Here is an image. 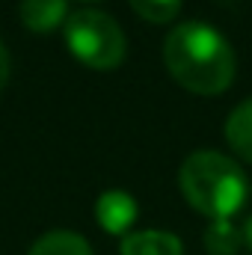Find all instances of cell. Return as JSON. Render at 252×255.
<instances>
[{"mask_svg":"<svg viewBox=\"0 0 252 255\" xmlns=\"http://www.w3.org/2000/svg\"><path fill=\"white\" fill-rule=\"evenodd\" d=\"M169 74L196 95H217L235 80V51L220 30L202 21L178 24L163 42Z\"/></svg>","mask_w":252,"mask_h":255,"instance_id":"obj_1","label":"cell"},{"mask_svg":"<svg viewBox=\"0 0 252 255\" xmlns=\"http://www.w3.org/2000/svg\"><path fill=\"white\" fill-rule=\"evenodd\" d=\"M178 184L190 205L211 220H232L250 193L244 169L232 157L211 148L187 154L178 169Z\"/></svg>","mask_w":252,"mask_h":255,"instance_id":"obj_2","label":"cell"},{"mask_svg":"<svg viewBox=\"0 0 252 255\" xmlns=\"http://www.w3.org/2000/svg\"><path fill=\"white\" fill-rule=\"evenodd\" d=\"M65 45L74 54V60L89 68H116L125 60L127 42L122 27L98 12V9H80L74 15H68L65 21Z\"/></svg>","mask_w":252,"mask_h":255,"instance_id":"obj_3","label":"cell"},{"mask_svg":"<svg viewBox=\"0 0 252 255\" xmlns=\"http://www.w3.org/2000/svg\"><path fill=\"white\" fill-rule=\"evenodd\" d=\"M95 217H98V226L107 235H127L130 226L139 217V208H136V199L130 193L104 190L95 202Z\"/></svg>","mask_w":252,"mask_h":255,"instance_id":"obj_4","label":"cell"},{"mask_svg":"<svg viewBox=\"0 0 252 255\" xmlns=\"http://www.w3.org/2000/svg\"><path fill=\"white\" fill-rule=\"evenodd\" d=\"M21 21L33 33H54L68 21V0H21Z\"/></svg>","mask_w":252,"mask_h":255,"instance_id":"obj_5","label":"cell"},{"mask_svg":"<svg viewBox=\"0 0 252 255\" xmlns=\"http://www.w3.org/2000/svg\"><path fill=\"white\" fill-rule=\"evenodd\" d=\"M122 255H184V247H181V241L175 235L148 229V232L125 235Z\"/></svg>","mask_w":252,"mask_h":255,"instance_id":"obj_6","label":"cell"},{"mask_svg":"<svg viewBox=\"0 0 252 255\" xmlns=\"http://www.w3.org/2000/svg\"><path fill=\"white\" fill-rule=\"evenodd\" d=\"M226 139H229V145L241 157L252 160V98L241 101L229 113V119H226Z\"/></svg>","mask_w":252,"mask_h":255,"instance_id":"obj_7","label":"cell"},{"mask_svg":"<svg viewBox=\"0 0 252 255\" xmlns=\"http://www.w3.org/2000/svg\"><path fill=\"white\" fill-rule=\"evenodd\" d=\"M205 250L211 255H238L244 250V235L235 220H211L205 229Z\"/></svg>","mask_w":252,"mask_h":255,"instance_id":"obj_8","label":"cell"},{"mask_svg":"<svg viewBox=\"0 0 252 255\" xmlns=\"http://www.w3.org/2000/svg\"><path fill=\"white\" fill-rule=\"evenodd\" d=\"M30 255H92V247L74 232H48L33 244Z\"/></svg>","mask_w":252,"mask_h":255,"instance_id":"obj_9","label":"cell"},{"mask_svg":"<svg viewBox=\"0 0 252 255\" xmlns=\"http://www.w3.org/2000/svg\"><path fill=\"white\" fill-rule=\"evenodd\" d=\"M130 6L136 15L154 24H166L181 12V0H130Z\"/></svg>","mask_w":252,"mask_h":255,"instance_id":"obj_10","label":"cell"},{"mask_svg":"<svg viewBox=\"0 0 252 255\" xmlns=\"http://www.w3.org/2000/svg\"><path fill=\"white\" fill-rule=\"evenodd\" d=\"M6 80H9V51H6V45L0 42V89L6 86Z\"/></svg>","mask_w":252,"mask_h":255,"instance_id":"obj_11","label":"cell"},{"mask_svg":"<svg viewBox=\"0 0 252 255\" xmlns=\"http://www.w3.org/2000/svg\"><path fill=\"white\" fill-rule=\"evenodd\" d=\"M241 235H244V250H250V253H252V217H247V220H244Z\"/></svg>","mask_w":252,"mask_h":255,"instance_id":"obj_12","label":"cell"}]
</instances>
